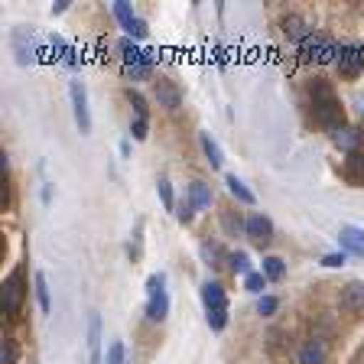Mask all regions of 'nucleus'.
<instances>
[{
    "mask_svg": "<svg viewBox=\"0 0 364 364\" xmlns=\"http://www.w3.org/2000/svg\"><path fill=\"white\" fill-rule=\"evenodd\" d=\"M309 95H312V117H316L318 127L332 130V134L345 127V107H341V101L335 98L332 85L316 78V82L309 85Z\"/></svg>",
    "mask_w": 364,
    "mask_h": 364,
    "instance_id": "nucleus-1",
    "label": "nucleus"
},
{
    "mask_svg": "<svg viewBox=\"0 0 364 364\" xmlns=\"http://www.w3.org/2000/svg\"><path fill=\"white\" fill-rule=\"evenodd\" d=\"M26 289H30L26 287V273H23V267H16L4 280V316L7 318H20L23 303H26Z\"/></svg>",
    "mask_w": 364,
    "mask_h": 364,
    "instance_id": "nucleus-2",
    "label": "nucleus"
},
{
    "mask_svg": "<svg viewBox=\"0 0 364 364\" xmlns=\"http://www.w3.org/2000/svg\"><path fill=\"white\" fill-rule=\"evenodd\" d=\"M163 287H166L163 273H153L146 280V318L150 322H163L169 316V293Z\"/></svg>",
    "mask_w": 364,
    "mask_h": 364,
    "instance_id": "nucleus-3",
    "label": "nucleus"
},
{
    "mask_svg": "<svg viewBox=\"0 0 364 364\" xmlns=\"http://www.w3.org/2000/svg\"><path fill=\"white\" fill-rule=\"evenodd\" d=\"M338 72L341 78H358L364 72V46L361 43H341L338 49Z\"/></svg>",
    "mask_w": 364,
    "mask_h": 364,
    "instance_id": "nucleus-4",
    "label": "nucleus"
},
{
    "mask_svg": "<svg viewBox=\"0 0 364 364\" xmlns=\"http://www.w3.org/2000/svg\"><path fill=\"white\" fill-rule=\"evenodd\" d=\"M244 235L250 237V244H254V247L267 250L273 244V221L267 218L264 212H254L247 218V231H244Z\"/></svg>",
    "mask_w": 364,
    "mask_h": 364,
    "instance_id": "nucleus-5",
    "label": "nucleus"
},
{
    "mask_svg": "<svg viewBox=\"0 0 364 364\" xmlns=\"http://www.w3.org/2000/svg\"><path fill=\"white\" fill-rule=\"evenodd\" d=\"M68 95H72V107H75V124L82 134H91V111H88V91L82 82L68 85Z\"/></svg>",
    "mask_w": 364,
    "mask_h": 364,
    "instance_id": "nucleus-6",
    "label": "nucleus"
},
{
    "mask_svg": "<svg viewBox=\"0 0 364 364\" xmlns=\"http://www.w3.org/2000/svg\"><path fill=\"white\" fill-rule=\"evenodd\" d=\"M153 98H156L159 107H166V111H179L182 107V88L176 82H169V78H159V82L153 85Z\"/></svg>",
    "mask_w": 364,
    "mask_h": 364,
    "instance_id": "nucleus-7",
    "label": "nucleus"
},
{
    "mask_svg": "<svg viewBox=\"0 0 364 364\" xmlns=\"http://www.w3.org/2000/svg\"><path fill=\"white\" fill-rule=\"evenodd\" d=\"M202 303H205V312L215 316V312H228V296H225V287L218 280H205L202 283Z\"/></svg>",
    "mask_w": 364,
    "mask_h": 364,
    "instance_id": "nucleus-8",
    "label": "nucleus"
},
{
    "mask_svg": "<svg viewBox=\"0 0 364 364\" xmlns=\"http://www.w3.org/2000/svg\"><path fill=\"white\" fill-rule=\"evenodd\" d=\"M296 361L299 364H326L328 361V341L318 338V335H312L309 341H303V348H299Z\"/></svg>",
    "mask_w": 364,
    "mask_h": 364,
    "instance_id": "nucleus-9",
    "label": "nucleus"
},
{
    "mask_svg": "<svg viewBox=\"0 0 364 364\" xmlns=\"http://www.w3.org/2000/svg\"><path fill=\"white\" fill-rule=\"evenodd\" d=\"M341 309L348 312V316L364 312V283L361 280H351L341 287Z\"/></svg>",
    "mask_w": 364,
    "mask_h": 364,
    "instance_id": "nucleus-10",
    "label": "nucleus"
},
{
    "mask_svg": "<svg viewBox=\"0 0 364 364\" xmlns=\"http://www.w3.org/2000/svg\"><path fill=\"white\" fill-rule=\"evenodd\" d=\"M341 179L348 182V186H358V189L364 186V153L361 150L345 156V163H341Z\"/></svg>",
    "mask_w": 364,
    "mask_h": 364,
    "instance_id": "nucleus-11",
    "label": "nucleus"
},
{
    "mask_svg": "<svg viewBox=\"0 0 364 364\" xmlns=\"http://www.w3.org/2000/svg\"><path fill=\"white\" fill-rule=\"evenodd\" d=\"M186 198L196 205V212H205V208H212V186H208L205 179H192Z\"/></svg>",
    "mask_w": 364,
    "mask_h": 364,
    "instance_id": "nucleus-12",
    "label": "nucleus"
},
{
    "mask_svg": "<svg viewBox=\"0 0 364 364\" xmlns=\"http://www.w3.org/2000/svg\"><path fill=\"white\" fill-rule=\"evenodd\" d=\"M332 144L338 146V150H345V153H358V146H361V130L345 124L341 130H335L332 134Z\"/></svg>",
    "mask_w": 364,
    "mask_h": 364,
    "instance_id": "nucleus-13",
    "label": "nucleus"
},
{
    "mask_svg": "<svg viewBox=\"0 0 364 364\" xmlns=\"http://www.w3.org/2000/svg\"><path fill=\"white\" fill-rule=\"evenodd\" d=\"M309 26H306V20L299 14H289V16H283V36L289 39V43H303L306 36H309Z\"/></svg>",
    "mask_w": 364,
    "mask_h": 364,
    "instance_id": "nucleus-14",
    "label": "nucleus"
},
{
    "mask_svg": "<svg viewBox=\"0 0 364 364\" xmlns=\"http://www.w3.org/2000/svg\"><path fill=\"white\" fill-rule=\"evenodd\" d=\"M88 364H105L101 361V318L91 316L88 322Z\"/></svg>",
    "mask_w": 364,
    "mask_h": 364,
    "instance_id": "nucleus-15",
    "label": "nucleus"
},
{
    "mask_svg": "<svg viewBox=\"0 0 364 364\" xmlns=\"http://www.w3.org/2000/svg\"><path fill=\"white\" fill-rule=\"evenodd\" d=\"M198 144H202V153H205V163L212 169H221V163H225V156H221V146L212 140V134H198Z\"/></svg>",
    "mask_w": 364,
    "mask_h": 364,
    "instance_id": "nucleus-16",
    "label": "nucleus"
},
{
    "mask_svg": "<svg viewBox=\"0 0 364 364\" xmlns=\"http://www.w3.org/2000/svg\"><path fill=\"white\" fill-rule=\"evenodd\" d=\"M225 182H228V192H231V196H235V198H237V202H241V205H254V202H257V196H254V192H250L247 186H244V182L237 179L235 173L228 176Z\"/></svg>",
    "mask_w": 364,
    "mask_h": 364,
    "instance_id": "nucleus-17",
    "label": "nucleus"
},
{
    "mask_svg": "<svg viewBox=\"0 0 364 364\" xmlns=\"http://www.w3.org/2000/svg\"><path fill=\"white\" fill-rule=\"evenodd\" d=\"M322 39H326V33L312 30L309 36L299 43V59H303V62H316V53H318V46H322Z\"/></svg>",
    "mask_w": 364,
    "mask_h": 364,
    "instance_id": "nucleus-18",
    "label": "nucleus"
},
{
    "mask_svg": "<svg viewBox=\"0 0 364 364\" xmlns=\"http://www.w3.org/2000/svg\"><path fill=\"white\" fill-rule=\"evenodd\" d=\"M221 225H225V231H228L231 237H237V235H244V231H247V218H241L235 208L221 212Z\"/></svg>",
    "mask_w": 364,
    "mask_h": 364,
    "instance_id": "nucleus-19",
    "label": "nucleus"
},
{
    "mask_svg": "<svg viewBox=\"0 0 364 364\" xmlns=\"http://www.w3.org/2000/svg\"><path fill=\"white\" fill-rule=\"evenodd\" d=\"M33 287H36V303H39V309L49 312V309H53V296H49V280H46L43 270L33 277Z\"/></svg>",
    "mask_w": 364,
    "mask_h": 364,
    "instance_id": "nucleus-20",
    "label": "nucleus"
},
{
    "mask_svg": "<svg viewBox=\"0 0 364 364\" xmlns=\"http://www.w3.org/2000/svg\"><path fill=\"white\" fill-rule=\"evenodd\" d=\"M49 43H53V53H55V59H59V62H65V65H72V68H78L75 49H72V46H68L65 39H62V36H53V39H49Z\"/></svg>",
    "mask_w": 364,
    "mask_h": 364,
    "instance_id": "nucleus-21",
    "label": "nucleus"
},
{
    "mask_svg": "<svg viewBox=\"0 0 364 364\" xmlns=\"http://www.w3.org/2000/svg\"><path fill=\"white\" fill-rule=\"evenodd\" d=\"M338 49H341V46L335 43L332 36H326V39H322V46H318V53H316V62H318V65H328V62H338Z\"/></svg>",
    "mask_w": 364,
    "mask_h": 364,
    "instance_id": "nucleus-22",
    "label": "nucleus"
},
{
    "mask_svg": "<svg viewBox=\"0 0 364 364\" xmlns=\"http://www.w3.org/2000/svg\"><path fill=\"white\" fill-rule=\"evenodd\" d=\"M153 62H156V55H150L146 62H136V65H124V78H134V82H144V78H150Z\"/></svg>",
    "mask_w": 364,
    "mask_h": 364,
    "instance_id": "nucleus-23",
    "label": "nucleus"
},
{
    "mask_svg": "<svg viewBox=\"0 0 364 364\" xmlns=\"http://www.w3.org/2000/svg\"><path fill=\"white\" fill-rule=\"evenodd\" d=\"M228 267H231V273H241V277H247L250 270V257L244 254V250H235V254H228Z\"/></svg>",
    "mask_w": 364,
    "mask_h": 364,
    "instance_id": "nucleus-24",
    "label": "nucleus"
},
{
    "mask_svg": "<svg viewBox=\"0 0 364 364\" xmlns=\"http://www.w3.org/2000/svg\"><path fill=\"white\" fill-rule=\"evenodd\" d=\"M114 16H117V23H121L127 33H130V26L136 23V16H134V10H130L127 0H117V4H114Z\"/></svg>",
    "mask_w": 364,
    "mask_h": 364,
    "instance_id": "nucleus-25",
    "label": "nucleus"
},
{
    "mask_svg": "<svg viewBox=\"0 0 364 364\" xmlns=\"http://www.w3.org/2000/svg\"><path fill=\"white\" fill-rule=\"evenodd\" d=\"M267 280H283V273H287V264L280 257H264V270H260Z\"/></svg>",
    "mask_w": 364,
    "mask_h": 364,
    "instance_id": "nucleus-26",
    "label": "nucleus"
},
{
    "mask_svg": "<svg viewBox=\"0 0 364 364\" xmlns=\"http://www.w3.org/2000/svg\"><path fill=\"white\" fill-rule=\"evenodd\" d=\"M202 257L208 260V267H221V260H228V254L218 247V244L205 241V244H202Z\"/></svg>",
    "mask_w": 364,
    "mask_h": 364,
    "instance_id": "nucleus-27",
    "label": "nucleus"
},
{
    "mask_svg": "<svg viewBox=\"0 0 364 364\" xmlns=\"http://www.w3.org/2000/svg\"><path fill=\"white\" fill-rule=\"evenodd\" d=\"M156 192H159V198H163V208H166V212H176V198H173V186H169V179H159Z\"/></svg>",
    "mask_w": 364,
    "mask_h": 364,
    "instance_id": "nucleus-28",
    "label": "nucleus"
},
{
    "mask_svg": "<svg viewBox=\"0 0 364 364\" xmlns=\"http://www.w3.org/2000/svg\"><path fill=\"white\" fill-rule=\"evenodd\" d=\"M264 287H267V277L264 273H247V277H244V289H247V293H264Z\"/></svg>",
    "mask_w": 364,
    "mask_h": 364,
    "instance_id": "nucleus-29",
    "label": "nucleus"
},
{
    "mask_svg": "<svg viewBox=\"0 0 364 364\" xmlns=\"http://www.w3.org/2000/svg\"><path fill=\"white\" fill-rule=\"evenodd\" d=\"M127 101H130V105H134L136 117H146V114H150V107H146V98H144V95H140V91H134V88H130V91H127Z\"/></svg>",
    "mask_w": 364,
    "mask_h": 364,
    "instance_id": "nucleus-30",
    "label": "nucleus"
},
{
    "mask_svg": "<svg viewBox=\"0 0 364 364\" xmlns=\"http://www.w3.org/2000/svg\"><path fill=\"white\" fill-rule=\"evenodd\" d=\"M176 218H179L182 225H189V221L196 218V205H192L189 198H182V202L176 205Z\"/></svg>",
    "mask_w": 364,
    "mask_h": 364,
    "instance_id": "nucleus-31",
    "label": "nucleus"
},
{
    "mask_svg": "<svg viewBox=\"0 0 364 364\" xmlns=\"http://www.w3.org/2000/svg\"><path fill=\"white\" fill-rule=\"evenodd\" d=\"M0 364H16V341L14 338H4V345H0Z\"/></svg>",
    "mask_w": 364,
    "mask_h": 364,
    "instance_id": "nucleus-32",
    "label": "nucleus"
},
{
    "mask_svg": "<svg viewBox=\"0 0 364 364\" xmlns=\"http://www.w3.org/2000/svg\"><path fill=\"white\" fill-rule=\"evenodd\" d=\"M277 309H280V299H277V296H260V299H257V312H260V316H273Z\"/></svg>",
    "mask_w": 364,
    "mask_h": 364,
    "instance_id": "nucleus-33",
    "label": "nucleus"
},
{
    "mask_svg": "<svg viewBox=\"0 0 364 364\" xmlns=\"http://www.w3.org/2000/svg\"><path fill=\"white\" fill-rule=\"evenodd\" d=\"M146 130H150V121H146V117H134V124H130L134 140H146Z\"/></svg>",
    "mask_w": 364,
    "mask_h": 364,
    "instance_id": "nucleus-34",
    "label": "nucleus"
},
{
    "mask_svg": "<svg viewBox=\"0 0 364 364\" xmlns=\"http://www.w3.org/2000/svg\"><path fill=\"white\" fill-rule=\"evenodd\" d=\"M341 237H351L355 244L364 247V228H355V225H341Z\"/></svg>",
    "mask_w": 364,
    "mask_h": 364,
    "instance_id": "nucleus-35",
    "label": "nucleus"
},
{
    "mask_svg": "<svg viewBox=\"0 0 364 364\" xmlns=\"http://www.w3.org/2000/svg\"><path fill=\"white\" fill-rule=\"evenodd\" d=\"M338 244H341V250H345V254H355V257L364 260V247H361V244H355L351 237H338Z\"/></svg>",
    "mask_w": 364,
    "mask_h": 364,
    "instance_id": "nucleus-36",
    "label": "nucleus"
},
{
    "mask_svg": "<svg viewBox=\"0 0 364 364\" xmlns=\"http://www.w3.org/2000/svg\"><path fill=\"white\" fill-rule=\"evenodd\" d=\"M105 364H124V345L121 341H114L111 348H107V361Z\"/></svg>",
    "mask_w": 364,
    "mask_h": 364,
    "instance_id": "nucleus-37",
    "label": "nucleus"
},
{
    "mask_svg": "<svg viewBox=\"0 0 364 364\" xmlns=\"http://www.w3.org/2000/svg\"><path fill=\"white\" fill-rule=\"evenodd\" d=\"M345 264V250H341V254H326V257H322V267H341Z\"/></svg>",
    "mask_w": 364,
    "mask_h": 364,
    "instance_id": "nucleus-38",
    "label": "nucleus"
},
{
    "mask_svg": "<svg viewBox=\"0 0 364 364\" xmlns=\"http://www.w3.org/2000/svg\"><path fill=\"white\" fill-rule=\"evenodd\" d=\"M65 7H68V0H55V4H53V14H65Z\"/></svg>",
    "mask_w": 364,
    "mask_h": 364,
    "instance_id": "nucleus-39",
    "label": "nucleus"
}]
</instances>
